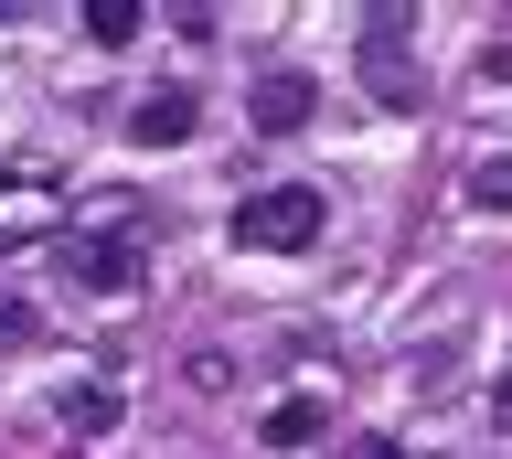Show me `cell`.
<instances>
[{"mask_svg": "<svg viewBox=\"0 0 512 459\" xmlns=\"http://www.w3.org/2000/svg\"><path fill=\"white\" fill-rule=\"evenodd\" d=\"M54 267H64L86 299L128 310V299H139V278H150V246H139V225H75V235L54 246Z\"/></svg>", "mask_w": 512, "mask_h": 459, "instance_id": "6da1fadb", "label": "cell"}, {"mask_svg": "<svg viewBox=\"0 0 512 459\" xmlns=\"http://www.w3.org/2000/svg\"><path fill=\"white\" fill-rule=\"evenodd\" d=\"M320 225H331V203H320L310 182L235 193V246H256V257H299V246H320Z\"/></svg>", "mask_w": 512, "mask_h": 459, "instance_id": "7a4b0ae2", "label": "cell"}, {"mask_svg": "<svg viewBox=\"0 0 512 459\" xmlns=\"http://www.w3.org/2000/svg\"><path fill=\"white\" fill-rule=\"evenodd\" d=\"M416 11H363V54H352V75H363V97L374 107H416V43H406Z\"/></svg>", "mask_w": 512, "mask_h": 459, "instance_id": "3957f363", "label": "cell"}, {"mask_svg": "<svg viewBox=\"0 0 512 459\" xmlns=\"http://www.w3.org/2000/svg\"><path fill=\"white\" fill-rule=\"evenodd\" d=\"M192 129H203V107H192V86H150V97L128 107V150H182Z\"/></svg>", "mask_w": 512, "mask_h": 459, "instance_id": "277c9868", "label": "cell"}, {"mask_svg": "<svg viewBox=\"0 0 512 459\" xmlns=\"http://www.w3.org/2000/svg\"><path fill=\"white\" fill-rule=\"evenodd\" d=\"M54 417H64V438H86V449H96V438H118V417H128V395L107 385V374H75V385L54 395Z\"/></svg>", "mask_w": 512, "mask_h": 459, "instance_id": "5b68a950", "label": "cell"}, {"mask_svg": "<svg viewBox=\"0 0 512 459\" xmlns=\"http://www.w3.org/2000/svg\"><path fill=\"white\" fill-rule=\"evenodd\" d=\"M310 107H320V86H310V75H267V86L246 97V118H256L267 139H288V129H310Z\"/></svg>", "mask_w": 512, "mask_h": 459, "instance_id": "8992f818", "label": "cell"}, {"mask_svg": "<svg viewBox=\"0 0 512 459\" xmlns=\"http://www.w3.org/2000/svg\"><path fill=\"white\" fill-rule=\"evenodd\" d=\"M320 427H331V406H320V395H278V406H267V427H256V438H267V449H310Z\"/></svg>", "mask_w": 512, "mask_h": 459, "instance_id": "52a82bcc", "label": "cell"}, {"mask_svg": "<svg viewBox=\"0 0 512 459\" xmlns=\"http://www.w3.org/2000/svg\"><path fill=\"white\" fill-rule=\"evenodd\" d=\"M75 22H86V43H107V54H118V43H139V22H150V11H139V0H86Z\"/></svg>", "mask_w": 512, "mask_h": 459, "instance_id": "ba28073f", "label": "cell"}, {"mask_svg": "<svg viewBox=\"0 0 512 459\" xmlns=\"http://www.w3.org/2000/svg\"><path fill=\"white\" fill-rule=\"evenodd\" d=\"M459 203H470V214H512V150H502V161H470Z\"/></svg>", "mask_w": 512, "mask_h": 459, "instance_id": "9c48e42d", "label": "cell"}, {"mask_svg": "<svg viewBox=\"0 0 512 459\" xmlns=\"http://www.w3.org/2000/svg\"><path fill=\"white\" fill-rule=\"evenodd\" d=\"M32 342H43V310L32 299H0V353H32Z\"/></svg>", "mask_w": 512, "mask_h": 459, "instance_id": "30bf717a", "label": "cell"}, {"mask_svg": "<svg viewBox=\"0 0 512 459\" xmlns=\"http://www.w3.org/2000/svg\"><path fill=\"white\" fill-rule=\"evenodd\" d=\"M480 86H512V43H480Z\"/></svg>", "mask_w": 512, "mask_h": 459, "instance_id": "8fae6325", "label": "cell"}, {"mask_svg": "<svg viewBox=\"0 0 512 459\" xmlns=\"http://www.w3.org/2000/svg\"><path fill=\"white\" fill-rule=\"evenodd\" d=\"M491 427H502V438H512V374H502V385H491Z\"/></svg>", "mask_w": 512, "mask_h": 459, "instance_id": "7c38bea8", "label": "cell"}, {"mask_svg": "<svg viewBox=\"0 0 512 459\" xmlns=\"http://www.w3.org/2000/svg\"><path fill=\"white\" fill-rule=\"evenodd\" d=\"M352 459H416V449H395V438H363V449H352Z\"/></svg>", "mask_w": 512, "mask_h": 459, "instance_id": "4fadbf2b", "label": "cell"}]
</instances>
